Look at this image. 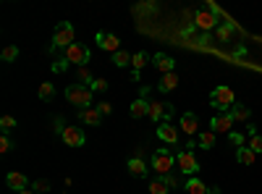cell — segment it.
Here are the masks:
<instances>
[{
	"mask_svg": "<svg viewBox=\"0 0 262 194\" xmlns=\"http://www.w3.org/2000/svg\"><path fill=\"white\" fill-rule=\"evenodd\" d=\"M249 115H252V111H249V108H244V105H234V108H231V118H234V121H246Z\"/></svg>",
	"mask_w": 262,
	"mask_h": 194,
	"instance_id": "7402d4cb",
	"label": "cell"
},
{
	"mask_svg": "<svg viewBox=\"0 0 262 194\" xmlns=\"http://www.w3.org/2000/svg\"><path fill=\"white\" fill-rule=\"evenodd\" d=\"M71 45H74V27L68 24V21H60L55 27V32H52V50L71 48Z\"/></svg>",
	"mask_w": 262,
	"mask_h": 194,
	"instance_id": "7a4b0ae2",
	"label": "cell"
},
{
	"mask_svg": "<svg viewBox=\"0 0 262 194\" xmlns=\"http://www.w3.org/2000/svg\"><path fill=\"white\" fill-rule=\"evenodd\" d=\"M150 63V55H147V53H136V55H131V66H134V71H142V68L144 66H147Z\"/></svg>",
	"mask_w": 262,
	"mask_h": 194,
	"instance_id": "44dd1931",
	"label": "cell"
},
{
	"mask_svg": "<svg viewBox=\"0 0 262 194\" xmlns=\"http://www.w3.org/2000/svg\"><path fill=\"white\" fill-rule=\"evenodd\" d=\"M129 170H131L134 176H147V166H144L142 158H131V160H129Z\"/></svg>",
	"mask_w": 262,
	"mask_h": 194,
	"instance_id": "d6986e66",
	"label": "cell"
},
{
	"mask_svg": "<svg viewBox=\"0 0 262 194\" xmlns=\"http://www.w3.org/2000/svg\"><path fill=\"white\" fill-rule=\"evenodd\" d=\"M66 68H68V60H66V58H60V60H55V63H52V71H55V74L66 71Z\"/></svg>",
	"mask_w": 262,
	"mask_h": 194,
	"instance_id": "d6a6232c",
	"label": "cell"
},
{
	"mask_svg": "<svg viewBox=\"0 0 262 194\" xmlns=\"http://www.w3.org/2000/svg\"><path fill=\"white\" fill-rule=\"evenodd\" d=\"M66 97L71 105H81V108H92V89L84 84H71L66 89Z\"/></svg>",
	"mask_w": 262,
	"mask_h": 194,
	"instance_id": "6da1fadb",
	"label": "cell"
},
{
	"mask_svg": "<svg viewBox=\"0 0 262 194\" xmlns=\"http://www.w3.org/2000/svg\"><path fill=\"white\" fill-rule=\"evenodd\" d=\"M231 142H234V144H244V137L241 134H231Z\"/></svg>",
	"mask_w": 262,
	"mask_h": 194,
	"instance_id": "d590c367",
	"label": "cell"
},
{
	"mask_svg": "<svg viewBox=\"0 0 262 194\" xmlns=\"http://www.w3.org/2000/svg\"><path fill=\"white\" fill-rule=\"evenodd\" d=\"M197 142H199L202 150H212V147H215V131H212V129H210V131H199Z\"/></svg>",
	"mask_w": 262,
	"mask_h": 194,
	"instance_id": "ac0fdd59",
	"label": "cell"
},
{
	"mask_svg": "<svg viewBox=\"0 0 262 194\" xmlns=\"http://www.w3.org/2000/svg\"><path fill=\"white\" fill-rule=\"evenodd\" d=\"M173 163L176 158L168 150H157L155 155H152V168L157 170L160 176H165V173H171V168H173Z\"/></svg>",
	"mask_w": 262,
	"mask_h": 194,
	"instance_id": "277c9868",
	"label": "cell"
},
{
	"mask_svg": "<svg viewBox=\"0 0 262 194\" xmlns=\"http://www.w3.org/2000/svg\"><path fill=\"white\" fill-rule=\"evenodd\" d=\"M97 45H100V50H107V53H118L121 50V42H118V37L115 34H107V32H97Z\"/></svg>",
	"mask_w": 262,
	"mask_h": 194,
	"instance_id": "ba28073f",
	"label": "cell"
},
{
	"mask_svg": "<svg viewBox=\"0 0 262 194\" xmlns=\"http://www.w3.org/2000/svg\"><path fill=\"white\" fill-rule=\"evenodd\" d=\"M11 147H13V144H11V139L3 134V137H0V152H11Z\"/></svg>",
	"mask_w": 262,
	"mask_h": 194,
	"instance_id": "836d02e7",
	"label": "cell"
},
{
	"mask_svg": "<svg viewBox=\"0 0 262 194\" xmlns=\"http://www.w3.org/2000/svg\"><path fill=\"white\" fill-rule=\"evenodd\" d=\"M79 82L89 84V87H92V82H95V76L89 74V68H87V66H81V68H79Z\"/></svg>",
	"mask_w": 262,
	"mask_h": 194,
	"instance_id": "4dcf8cb0",
	"label": "cell"
},
{
	"mask_svg": "<svg viewBox=\"0 0 262 194\" xmlns=\"http://www.w3.org/2000/svg\"><path fill=\"white\" fill-rule=\"evenodd\" d=\"M5 181H8L11 189H19V192H21V189H26V184H29V181H26V176H24V173H16V170H11V173L5 176Z\"/></svg>",
	"mask_w": 262,
	"mask_h": 194,
	"instance_id": "2e32d148",
	"label": "cell"
},
{
	"mask_svg": "<svg viewBox=\"0 0 262 194\" xmlns=\"http://www.w3.org/2000/svg\"><path fill=\"white\" fill-rule=\"evenodd\" d=\"M13 126H16V118H13V115H3V118H0V129H3L5 134H8Z\"/></svg>",
	"mask_w": 262,
	"mask_h": 194,
	"instance_id": "83f0119b",
	"label": "cell"
},
{
	"mask_svg": "<svg viewBox=\"0 0 262 194\" xmlns=\"http://www.w3.org/2000/svg\"><path fill=\"white\" fill-rule=\"evenodd\" d=\"M60 139H63L68 147H81L84 142H87V137H84V131L79 126H66L63 131H60Z\"/></svg>",
	"mask_w": 262,
	"mask_h": 194,
	"instance_id": "52a82bcc",
	"label": "cell"
},
{
	"mask_svg": "<svg viewBox=\"0 0 262 194\" xmlns=\"http://www.w3.org/2000/svg\"><path fill=\"white\" fill-rule=\"evenodd\" d=\"M249 150L257 155V152H262V137L260 134H252V139H249Z\"/></svg>",
	"mask_w": 262,
	"mask_h": 194,
	"instance_id": "f1b7e54d",
	"label": "cell"
},
{
	"mask_svg": "<svg viewBox=\"0 0 262 194\" xmlns=\"http://www.w3.org/2000/svg\"><path fill=\"white\" fill-rule=\"evenodd\" d=\"M231 34H234V27H231V24H220V27H218V37H220L223 42H228Z\"/></svg>",
	"mask_w": 262,
	"mask_h": 194,
	"instance_id": "484cf974",
	"label": "cell"
},
{
	"mask_svg": "<svg viewBox=\"0 0 262 194\" xmlns=\"http://www.w3.org/2000/svg\"><path fill=\"white\" fill-rule=\"evenodd\" d=\"M244 55H246L244 48H236V50H234V58H244Z\"/></svg>",
	"mask_w": 262,
	"mask_h": 194,
	"instance_id": "8d00e7d4",
	"label": "cell"
},
{
	"mask_svg": "<svg viewBox=\"0 0 262 194\" xmlns=\"http://www.w3.org/2000/svg\"><path fill=\"white\" fill-rule=\"evenodd\" d=\"M210 103L212 108H220V111H231L236 103H234V89L231 87H215L210 92Z\"/></svg>",
	"mask_w": 262,
	"mask_h": 194,
	"instance_id": "3957f363",
	"label": "cell"
},
{
	"mask_svg": "<svg viewBox=\"0 0 262 194\" xmlns=\"http://www.w3.org/2000/svg\"><path fill=\"white\" fill-rule=\"evenodd\" d=\"M97 111L103 113V115H110V111H113V108H110V103H100V105H97Z\"/></svg>",
	"mask_w": 262,
	"mask_h": 194,
	"instance_id": "e575fe53",
	"label": "cell"
},
{
	"mask_svg": "<svg viewBox=\"0 0 262 194\" xmlns=\"http://www.w3.org/2000/svg\"><path fill=\"white\" fill-rule=\"evenodd\" d=\"M236 160L241 163V166H252V163H254V152L249 150V147H238V152H236Z\"/></svg>",
	"mask_w": 262,
	"mask_h": 194,
	"instance_id": "ffe728a7",
	"label": "cell"
},
{
	"mask_svg": "<svg viewBox=\"0 0 262 194\" xmlns=\"http://www.w3.org/2000/svg\"><path fill=\"white\" fill-rule=\"evenodd\" d=\"M210 126H212L215 134H228L231 126H234V118H231V113H226V115H215V118L210 121Z\"/></svg>",
	"mask_w": 262,
	"mask_h": 194,
	"instance_id": "9c48e42d",
	"label": "cell"
},
{
	"mask_svg": "<svg viewBox=\"0 0 262 194\" xmlns=\"http://www.w3.org/2000/svg\"><path fill=\"white\" fill-rule=\"evenodd\" d=\"M68 63H79V68L81 66H87V60H89V50L84 48V45H79V42H74L71 48H66V55H63Z\"/></svg>",
	"mask_w": 262,
	"mask_h": 194,
	"instance_id": "5b68a950",
	"label": "cell"
},
{
	"mask_svg": "<svg viewBox=\"0 0 262 194\" xmlns=\"http://www.w3.org/2000/svg\"><path fill=\"white\" fill-rule=\"evenodd\" d=\"M215 24H218V16H215V13H210V11H199V13H197V21H194L197 29H202V32H210Z\"/></svg>",
	"mask_w": 262,
	"mask_h": 194,
	"instance_id": "30bf717a",
	"label": "cell"
},
{
	"mask_svg": "<svg viewBox=\"0 0 262 194\" xmlns=\"http://www.w3.org/2000/svg\"><path fill=\"white\" fill-rule=\"evenodd\" d=\"M129 113H131V118H144V115H150V103H147L144 97L134 100L131 108H129Z\"/></svg>",
	"mask_w": 262,
	"mask_h": 194,
	"instance_id": "5bb4252c",
	"label": "cell"
},
{
	"mask_svg": "<svg viewBox=\"0 0 262 194\" xmlns=\"http://www.w3.org/2000/svg\"><path fill=\"white\" fill-rule=\"evenodd\" d=\"M186 189H189V194H205V192H210V189H205V184L199 181V178H189Z\"/></svg>",
	"mask_w": 262,
	"mask_h": 194,
	"instance_id": "d4e9b609",
	"label": "cell"
},
{
	"mask_svg": "<svg viewBox=\"0 0 262 194\" xmlns=\"http://www.w3.org/2000/svg\"><path fill=\"white\" fill-rule=\"evenodd\" d=\"M157 87H160V92H173L176 87H179V74H163V79H160V84H157Z\"/></svg>",
	"mask_w": 262,
	"mask_h": 194,
	"instance_id": "e0dca14e",
	"label": "cell"
},
{
	"mask_svg": "<svg viewBox=\"0 0 262 194\" xmlns=\"http://www.w3.org/2000/svg\"><path fill=\"white\" fill-rule=\"evenodd\" d=\"M113 63L118 66V68H123V66H131V55L126 50H118V53H113Z\"/></svg>",
	"mask_w": 262,
	"mask_h": 194,
	"instance_id": "cb8c5ba5",
	"label": "cell"
},
{
	"mask_svg": "<svg viewBox=\"0 0 262 194\" xmlns=\"http://www.w3.org/2000/svg\"><path fill=\"white\" fill-rule=\"evenodd\" d=\"M150 194H168L165 181H152V184H150Z\"/></svg>",
	"mask_w": 262,
	"mask_h": 194,
	"instance_id": "f546056e",
	"label": "cell"
},
{
	"mask_svg": "<svg viewBox=\"0 0 262 194\" xmlns=\"http://www.w3.org/2000/svg\"><path fill=\"white\" fill-rule=\"evenodd\" d=\"M100 115H103V113H100L97 108H81V111H79V121H84L87 126H100Z\"/></svg>",
	"mask_w": 262,
	"mask_h": 194,
	"instance_id": "4fadbf2b",
	"label": "cell"
},
{
	"mask_svg": "<svg viewBox=\"0 0 262 194\" xmlns=\"http://www.w3.org/2000/svg\"><path fill=\"white\" fill-rule=\"evenodd\" d=\"M37 95H40V100H45V103H48V100H52V95H55V87H52L50 82H42Z\"/></svg>",
	"mask_w": 262,
	"mask_h": 194,
	"instance_id": "603a6c76",
	"label": "cell"
},
{
	"mask_svg": "<svg viewBox=\"0 0 262 194\" xmlns=\"http://www.w3.org/2000/svg\"><path fill=\"white\" fill-rule=\"evenodd\" d=\"M176 163H179L181 173L194 176L197 170H199V160L194 158V155H191V150H183V152H179V158H176Z\"/></svg>",
	"mask_w": 262,
	"mask_h": 194,
	"instance_id": "8992f818",
	"label": "cell"
},
{
	"mask_svg": "<svg viewBox=\"0 0 262 194\" xmlns=\"http://www.w3.org/2000/svg\"><path fill=\"white\" fill-rule=\"evenodd\" d=\"M16 194H34L32 189H21V192H16Z\"/></svg>",
	"mask_w": 262,
	"mask_h": 194,
	"instance_id": "74e56055",
	"label": "cell"
},
{
	"mask_svg": "<svg viewBox=\"0 0 262 194\" xmlns=\"http://www.w3.org/2000/svg\"><path fill=\"white\" fill-rule=\"evenodd\" d=\"M157 137L168 144H176L179 142V129L171 126V123H157Z\"/></svg>",
	"mask_w": 262,
	"mask_h": 194,
	"instance_id": "8fae6325",
	"label": "cell"
},
{
	"mask_svg": "<svg viewBox=\"0 0 262 194\" xmlns=\"http://www.w3.org/2000/svg\"><path fill=\"white\" fill-rule=\"evenodd\" d=\"M16 58H19V48L16 45H8V48L3 50V60L8 63V60H16Z\"/></svg>",
	"mask_w": 262,
	"mask_h": 194,
	"instance_id": "4316f807",
	"label": "cell"
},
{
	"mask_svg": "<svg viewBox=\"0 0 262 194\" xmlns=\"http://www.w3.org/2000/svg\"><path fill=\"white\" fill-rule=\"evenodd\" d=\"M181 129H183V134H197V129H199L197 115L194 113H183L181 115Z\"/></svg>",
	"mask_w": 262,
	"mask_h": 194,
	"instance_id": "9a60e30c",
	"label": "cell"
},
{
	"mask_svg": "<svg viewBox=\"0 0 262 194\" xmlns=\"http://www.w3.org/2000/svg\"><path fill=\"white\" fill-rule=\"evenodd\" d=\"M89 89H92V92H105V89H107V82H105V79H95Z\"/></svg>",
	"mask_w": 262,
	"mask_h": 194,
	"instance_id": "1f68e13d",
	"label": "cell"
},
{
	"mask_svg": "<svg viewBox=\"0 0 262 194\" xmlns=\"http://www.w3.org/2000/svg\"><path fill=\"white\" fill-rule=\"evenodd\" d=\"M155 66H157V71L160 74H173V68H176V60L171 58V55H165V53H157L155 58Z\"/></svg>",
	"mask_w": 262,
	"mask_h": 194,
	"instance_id": "7c38bea8",
	"label": "cell"
}]
</instances>
